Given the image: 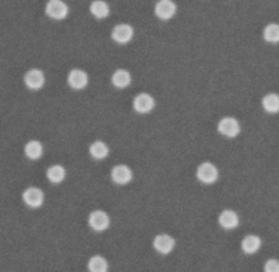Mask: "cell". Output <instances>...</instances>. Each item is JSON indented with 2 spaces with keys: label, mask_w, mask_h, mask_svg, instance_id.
I'll return each mask as SVG.
<instances>
[{
  "label": "cell",
  "mask_w": 279,
  "mask_h": 272,
  "mask_svg": "<svg viewBox=\"0 0 279 272\" xmlns=\"http://www.w3.org/2000/svg\"><path fill=\"white\" fill-rule=\"evenodd\" d=\"M196 178L204 184H213L218 180V169L212 162H203L197 167Z\"/></svg>",
  "instance_id": "obj_1"
},
{
  "label": "cell",
  "mask_w": 279,
  "mask_h": 272,
  "mask_svg": "<svg viewBox=\"0 0 279 272\" xmlns=\"http://www.w3.org/2000/svg\"><path fill=\"white\" fill-rule=\"evenodd\" d=\"M45 12L54 20H63L67 18L69 8L62 0H48V3L46 4Z\"/></svg>",
  "instance_id": "obj_2"
},
{
  "label": "cell",
  "mask_w": 279,
  "mask_h": 272,
  "mask_svg": "<svg viewBox=\"0 0 279 272\" xmlns=\"http://www.w3.org/2000/svg\"><path fill=\"white\" fill-rule=\"evenodd\" d=\"M218 132L226 136V138H236L240 133V124H239L238 120L233 117L222 118L218 122Z\"/></svg>",
  "instance_id": "obj_3"
},
{
  "label": "cell",
  "mask_w": 279,
  "mask_h": 272,
  "mask_svg": "<svg viewBox=\"0 0 279 272\" xmlns=\"http://www.w3.org/2000/svg\"><path fill=\"white\" fill-rule=\"evenodd\" d=\"M89 225L96 232H103L109 228L110 218L104 210H94L89 215Z\"/></svg>",
  "instance_id": "obj_4"
},
{
  "label": "cell",
  "mask_w": 279,
  "mask_h": 272,
  "mask_svg": "<svg viewBox=\"0 0 279 272\" xmlns=\"http://www.w3.org/2000/svg\"><path fill=\"white\" fill-rule=\"evenodd\" d=\"M155 107L153 96L147 93H140L133 99V108L139 114H148Z\"/></svg>",
  "instance_id": "obj_5"
},
{
  "label": "cell",
  "mask_w": 279,
  "mask_h": 272,
  "mask_svg": "<svg viewBox=\"0 0 279 272\" xmlns=\"http://www.w3.org/2000/svg\"><path fill=\"white\" fill-rule=\"evenodd\" d=\"M177 12V6L172 0H158L155 5V14L158 19L167 21L173 18Z\"/></svg>",
  "instance_id": "obj_6"
},
{
  "label": "cell",
  "mask_w": 279,
  "mask_h": 272,
  "mask_svg": "<svg viewBox=\"0 0 279 272\" xmlns=\"http://www.w3.org/2000/svg\"><path fill=\"white\" fill-rule=\"evenodd\" d=\"M134 31L130 24L121 23L117 24L111 32V37L118 44H126L133 38Z\"/></svg>",
  "instance_id": "obj_7"
},
{
  "label": "cell",
  "mask_w": 279,
  "mask_h": 272,
  "mask_svg": "<svg viewBox=\"0 0 279 272\" xmlns=\"http://www.w3.org/2000/svg\"><path fill=\"white\" fill-rule=\"evenodd\" d=\"M23 202L31 208H38L44 204V193L41 188L31 186L23 192Z\"/></svg>",
  "instance_id": "obj_8"
},
{
  "label": "cell",
  "mask_w": 279,
  "mask_h": 272,
  "mask_svg": "<svg viewBox=\"0 0 279 272\" xmlns=\"http://www.w3.org/2000/svg\"><path fill=\"white\" fill-rule=\"evenodd\" d=\"M110 177L113 182L118 184V185H125V184L131 182L133 173L126 165H117L111 169Z\"/></svg>",
  "instance_id": "obj_9"
},
{
  "label": "cell",
  "mask_w": 279,
  "mask_h": 272,
  "mask_svg": "<svg viewBox=\"0 0 279 272\" xmlns=\"http://www.w3.org/2000/svg\"><path fill=\"white\" fill-rule=\"evenodd\" d=\"M174 245H176V241L172 236L169 234H158L155 236L153 241V246L156 252L162 255H168L172 252L174 249Z\"/></svg>",
  "instance_id": "obj_10"
},
{
  "label": "cell",
  "mask_w": 279,
  "mask_h": 272,
  "mask_svg": "<svg viewBox=\"0 0 279 272\" xmlns=\"http://www.w3.org/2000/svg\"><path fill=\"white\" fill-rule=\"evenodd\" d=\"M24 84L32 91L41 90L45 84V75L43 71L38 69H31L24 75Z\"/></svg>",
  "instance_id": "obj_11"
},
{
  "label": "cell",
  "mask_w": 279,
  "mask_h": 272,
  "mask_svg": "<svg viewBox=\"0 0 279 272\" xmlns=\"http://www.w3.org/2000/svg\"><path fill=\"white\" fill-rule=\"evenodd\" d=\"M89 83V76L85 71L81 69H73L68 74V84L71 89L80 91L86 87Z\"/></svg>",
  "instance_id": "obj_12"
},
{
  "label": "cell",
  "mask_w": 279,
  "mask_h": 272,
  "mask_svg": "<svg viewBox=\"0 0 279 272\" xmlns=\"http://www.w3.org/2000/svg\"><path fill=\"white\" fill-rule=\"evenodd\" d=\"M218 222L225 230H233L236 229L239 225V217L236 211L231 209H225L220 212Z\"/></svg>",
  "instance_id": "obj_13"
},
{
  "label": "cell",
  "mask_w": 279,
  "mask_h": 272,
  "mask_svg": "<svg viewBox=\"0 0 279 272\" xmlns=\"http://www.w3.org/2000/svg\"><path fill=\"white\" fill-rule=\"evenodd\" d=\"M111 83L117 89H125L131 83V74L129 73V71L118 69L111 75Z\"/></svg>",
  "instance_id": "obj_14"
},
{
  "label": "cell",
  "mask_w": 279,
  "mask_h": 272,
  "mask_svg": "<svg viewBox=\"0 0 279 272\" xmlns=\"http://www.w3.org/2000/svg\"><path fill=\"white\" fill-rule=\"evenodd\" d=\"M44 153L42 143L36 140H32L27 143L24 147V154L31 160H38Z\"/></svg>",
  "instance_id": "obj_15"
},
{
  "label": "cell",
  "mask_w": 279,
  "mask_h": 272,
  "mask_svg": "<svg viewBox=\"0 0 279 272\" xmlns=\"http://www.w3.org/2000/svg\"><path fill=\"white\" fill-rule=\"evenodd\" d=\"M90 11L95 18L99 20L106 19L110 13L109 6L104 0H94L90 6Z\"/></svg>",
  "instance_id": "obj_16"
},
{
  "label": "cell",
  "mask_w": 279,
  "mask_h": 272,
  "mask_svg": "<svg viewBox=\"0 0 279 272\" xmlns=\"http://www.w3.org/2000/svg\"><path fill=\"white\" fill-rule=\"evenodd\" d=\"M262 245L261 238L258 235H246L241 242V249L245 254L257 253Z\"/></svg>",
  "instance_id": "obj_17"
},
{
  "label": "cell",
  "mask_w": 279,
  "mask_h": 272,
  "mask_svg": "<svg viewBox=\"0 0 279 272\" xmlns=\"http://www.w3.org/2000/svg\"><path fill=\"white\" fill-rule=\"evenodd\" d=\"M46 175H47V179L49 180V182L58 184L66 179L67 173H66V169L61 165H54L47 169Z\"/></svg>",
  "instance_id": "obj_18"
},
{
  "label": "cell",
  "mask_w": 279,
  "mask_h": 272,
  "mask_svg": "<svg viewBox=\"0 0 279 272\" xmlns=\"http://www.w3.org/2000/svg\"><path fill=\"white\" fill-rule=\"evenodd\" d=\"M87 269L90 272H107L108 262L100 255H95L87 262Z\"/></svg>",
  "instance_id": "obj_19"
},
{
  "label": "cell",
  "mask_w": 279,
  "mask_h": 272,
  "mask_svg": "<svg viewBox=\"0 0 279 272\" xmlns=\"http://www.w3.org/2000/svg\"><path fill=\"white\" fill-rule=\"evenodd\" d=\"M90 154L94 159L103 160L108 156L109 148L104 142L95 141L90 146Z\"/></svg>",
  "instance_id": "obj_20"
},
{
  "label": "cell",
  "mask_w": 279,
  "mask_h": 272,
  "mask_svg": "<svg viewBox=\"0 0 279 272\" xmlns=\"http://www.w3.org/2000/svg\"><path fill=\"white\" fill-rule=\"evenodd\" d=\"M263 108L269 114H277L279 111V96L277 94L266 95L262 101Z\"/></svg>",
  "instance_id": "obj_21"
},
{
  "label": "cell",
  "mask_w": 279,
  "mask_h": 272,
  "mask_svg": "<svg viewBox=\"0 0 279 272\" xmlns=\"http://www.w3.org/2000/svg\"><path fill=\"white\" fill-rule=\"evenodd\" d=\"M263 35H264L265 41L268 43H279V25L275 23L268 24Z\"/></svg>",
  "instance_id": "obj_22"
},
{
  "label": "cell",
  "mask_w": 279,
  "mask_h": 272,
  "mask_svg": "<svg viewBox=\"0 0 279 272\" xmlns=\"http://www.w3.org/2000/svg\"><path fill=\"white\" fill-rule=\"evenodd\" d=\"M264 272H279V261L276 259H269L264 266Z\"/></svg>",
  "instance_id": "obj_23"
}]
</instances>
